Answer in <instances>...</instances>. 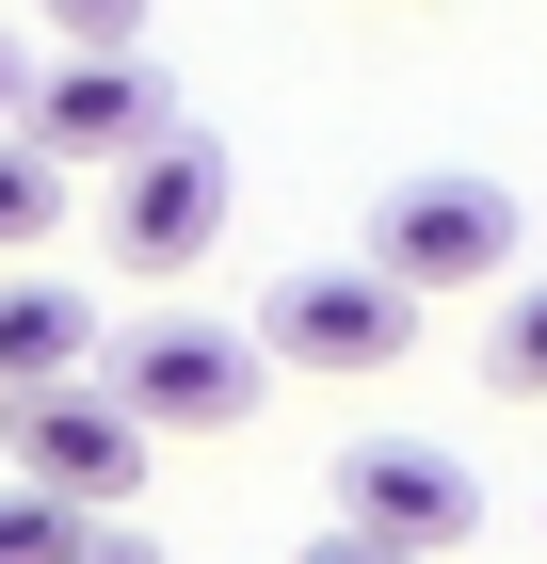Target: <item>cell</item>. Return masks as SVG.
<instances>
[{
	"mask_svg": "<svg viewBox=\"0 0 547 564\" xmlns=\"http://www.w3.org/2000/svg\"><path fill=\"white\" fill-rule=\"evenodd\" d=\"M65 210H81V177L48 162V145L0 130V259H48V226H65Z\"/></svg>",
	"mask_w": 547,
	"mask_h": 564,
	"instance_id": "cell-10",
	"label": "cell"
},
{
	"mask_svg": "<svg viewBox=\"0 0 547 564\" xmlns=\"http://www.w3.org/2000/svg\"><path fill=\"white\" fill-rule=\"evenodd\" d=\"M483 388L500 403H547V259L500 274V323H483Z\"/></svg>",
	"mask_w": 547,
	"mask_h": 564,
	"instance_id": "cell-9",
	"label": "cell"
},
{
	"mask_svg": "<svg viewBox=\"0 0 547 564\" xmlns=\"http://www.w3.org/2000/svg\"><path fill=\"white\" fill-rule=\"evenodd\" d=\"M97 339H113V323H97L48 259L0 274V388H65V371H97Z\"/></svg>",
	"mask_w": 547,
	"mask_h": 564,
	"instance_id": "cell-8",
	"label": "cell"
},
{
	"mask_svg": "<svg viewBox=\"0 0 547 564\" xmlns=\"http://www.w3.org/2000/svg\"><path fill=\"white\" fill-rule=\"evenodd\" d=\"M532 259V210H515L500 177H386V210H371V274L403 306H451V291H500V274Z\"/></svg>",
	"mask_w": 547,
	"mask_h": 564,
	"instance_id": "cell-1",
	"label": "cell"
},
{
	"mask_svg": "<svg viewBox=\"0 0 547 564\" xmlns=\"http://www.w3.org/2000/svg\"><path fill=\"white\" fill-rule=\"evenodd\" d=\"M419 323H435V306H403L371 259H291L242 339H258V371H322V388H354V371H386V355H419Z\"/></svg>",
	"mask_w": 547,
	"mask_h": 564,
	"instance_id": "cell-4",
	"label": "cell"
},
{
	"mask_svg": "<svg viewBox=\"0 0 547 564\" xmlns=\"http://www.w3.org/2000/svg\"><path fill=\"white\" fill-rule=\"evenodd\" d=\"M48 48H145V0H33Z\"/></svg>",
	"mask_w": 547,
	"mask_h": 564,
	"instance_id": "cell-12",
	"label": "cell"
},
{
	"mask_svg": "<svg viewBox=\"0 0 547 564\" xmlns=\"http://www.w3.org/2000/svg\"><path fill=\"white\" fill-rule=\"evenodd\" d=\"M306 564H419V549H371V532H306Z\"/></svg>",
	"mask_w": 547,
	"mask_h": 564,
	"instance_id": "cell-13",
	"label": "cell"
},
{
	"mask_svg": "<svg viewBox=\"0 0 547 564\" xmlns=\"http://www.w3.org/2000/svg\"><path fill=\"white\" fill-rule=\"evenodd\" d=\"M65 564H162V549H145V532H81Z\"/></svg>",
	"mask_w": 547,
	"mask_h": 564,
	"instance_id": "cell-14",
	"label": "cell"
},
{
	"mask_svg": "<svg viewBox=\"0 0 547 564\" xmlns=\"http://www.w3.org/2000/svg\"><path fill=\"white\" fill-rule=\"evenodd\" d=\"M97 388H113L145 435H242L274 371H258V339H242V323H194V306H162V323L97 339Z\"/></svg>",
	"mask_w": 547,
	"mask_h": 564,
	"instance_id": "cell-3",
	"label": "cell"
},
{
	"mask_svg": "<svg viewBox=\"0 0 547 564\" xmlns=\"http://www.w3.org/2000/svg\"><path fill=\"white\" fill-rule=\"evenodd\" d=\"M145 130H177V97H162L145 48H65V65L17 82V145H48L65 177H81V162H129Z\"/></svg>",
	"mask_w": 547,
	"mask_h": 564,
	"instance_id": "cell-6",
	"label": "cell"
},
{
	"mask_svg": "<svg viewBox=\"0 0 547 564\" xmlns=\"http://www.w3.org/2000/svg\"><path fill=\"white\" fill-rule=\"evenodd\" d=\"M338 532H371V549H467L483 532V468L435 452V435H354L338 452Z\"/></svg>",
	"mask_w": 547,
	"mask_h": 564,
	"instance_id": "cell-7",
	"label": "cell"
},
{
	"mask_svg": "<svg viewBox=\"0 0 547 564\" xmlns=\"http://www.w3.org/2000/svg\"><path fill=\"white\" fill-rule=\"evenodd\" d=\"M81 500H48V484H0V564H65V549H81Z\"/></svg>",
	"mask_w": 547,
	"mask_h": 564,
	"instance_id": "cell-11",
	"label": "cell"
},
{
	"mask_svg": "<svg viewBox=\"0 0 547 564\" xmlns=\"http://www.w3.org/2000/svg\"><path fill=\"white\" fill-rule=\"evenodd\" d=\"M226 242V145L210 130H145L129 162H97V259L177 291V274Z\"/></svg>",
	"mask_w": 547,
	"mask_h": 564,
	"instance_id": "cell-2",
	"label": "cell"
},
{
	"mask_svg": "<svg viewBox=\"0 0 547 564\" xmlns=\"http://www.w3.org/2000/svg\"><path fill=\"white\" fill-rule=\"evenodd\" d=\"M17 82H33V65H17V48H0V130H17Z\"/></svg>",
	"mask_w": 547,
	"mask_h": 564,
	"instance_id": "cell-15",
	"label": "cell"
},
{
	"mask_svg": "<svg viewBox=\"0 0 547 564\" xmlns=\"http://www.w3.org/2000/svg\"><path fill=\"white\" fill-rule=\"evenodd\" d=\"M145 452H162V435L129 420L97 371H65V388H0V468L48 484V500H81V517H129V500H145Z\"/></svg>",
	"mask_w": 547,
	"mask_h": 564,
	"instance_id": "cell-5",
	"label": "cell"
}]
</instances>
